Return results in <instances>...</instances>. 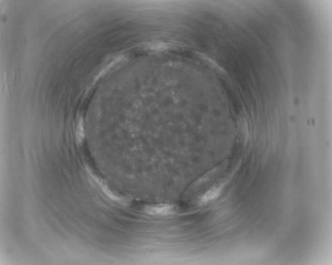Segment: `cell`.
I'll list each match as a JSON object with an SVG mask.
<instances>
[{
  "mask_svg": "<svg viewBox=\"0 0 332 265\" xmlns=\"http://www.w3.org/2000/svg\"><path fill=\"white\" fill-rule=\"evenodd\" d=\"M138 209L147 215L158 217L173 215L178 211L177 207L170 204H146L139 206Z\"/></svg>",
  "mask_w": 332,
  "mask_h": 265,
  "instance_id": "obj_1",
  "label": "cell"
},
{
  "mask_svg": "<svg viewBox=\"0 0 332 265\" xmlns=\"http://www.w3.org/2000/svg\"><path fill=\"white\" fill-rule=\"evenodd\" d=\"M222 190V187H213L204 194L199 199L200 204H205L216 200L220 195Z\"/></svg>",
  "mask_w": 332,
  "mask_h": 265,
  "instance_id": "obj_2",
  "label": "cell"
}]
</instances>
